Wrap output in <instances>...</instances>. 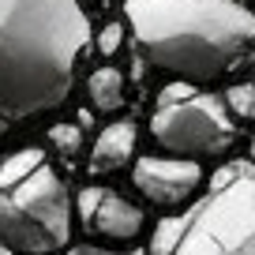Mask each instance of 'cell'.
Segmentation results:
<instances>
[{"mask_svg": "<svg viewBox=\"0 0 255 255\" xmlns=\"http://www.w3.org/2000/svg\"><path fill=\"white\" fill-rule=\"evenodd\" d=\"M87 45L79 0H0V143L72 98Z\"/></svg>", "mask_w": 255, "mask_h": 255, "instance_id": "6da1fadb", "label": "cell"}, {"mask_svg": "<svg viewBox=\"0 0 255 255\" xmlns=\"http://www.w3.org/2000/svg\"><path fill=\"white\" fill-rule=\"evenodd\" d=\"M135 49L180 83H218L255 56V11L244 0H124Z\"/></svg>", "mask_w": 255, "mask_h": 255, "instance_id": "7a4b0ae2", "label": "cell"}, {"mask_svg": "<svg viewBox=\"0 0 255 255\" xmlns=\"http://www.w3.org/2000/svg\"><path fill=\"white\" fill-rule=\"evenodd\" d=\"M150 255H255V161L218 169L191 207L161 218Z\"/></svg>", "mask_w": 255, "mask_h": 255, "instance_id": "3957f363", "label": "cell"}, {"mask_svg": "<svg viewBox=\"0 0 255 255\" xmlns=\"http://www.w3.org/2000/svg\"><path fill=\"white\" fill-rule=\"evenodd\" d=\"M72 240V199L38 146L0 158V244L19 255H60Z\"/></svg>", "mask_w": 255, "mask_h": 255, "instance_id": "277c9868", "label": "cell"}, {"mask_svg": "<svg viewBox=\"0 0 255 255\" xmlns=\"http://www.w3.org/2000/svg\"><path fill=\"white\" fill-rule=\"evenodd\" d=\"M150 139L176 158H222L237 143V117L222 94L195 90V83H173L150 113Z\"/></svg>", "mask_w": 255, "mask_h": 255, "instance_id": "5b68a950", "label": "cell"}, {"mask_svg": "<svg viewBox=\"0 0 255 255\" xmlns=\"http://www.w3.org/2000/svg\"><path fill=\"white\" fill-rule=\"evenodd\" d=\"M131 184L143 195L146 203L161 210H180L188 203H195L203 195V165L195 158H161V154H143L135 158V169H131Z\"/></svg>", "mask_w": 255, "mask_h": 255, "instance_id": "8992f818", "label": "cell"}, {"mask_svg": "<svg viewBox=\"0 0 255 255\" xmlns=\"http://www.w3.org/2000/svg\"><path fill=\"white\" fill-rule=\"evenodd\" d=\"M75 214H79V225L87 229V237L105 240V244H131L146 225L143 207H135L117 188H102V184H90L79 191Z\"/></svg>", "mask_w": 255, "mask_h": 255, "instance_id": "52a82bcc", "label": "cell"}, {"mask_svg": "<svg viewBox=\"0 0 255 255\" xmlns=\"http://www.w3.org/2000/svg\"><path fill=\"white\" fill-rule=\"evenodd\" d=\"M135 124L131 120H113L102 128V135L94 139L90 150V173L94 176H109L117 169H124L128 161L135 158Z\"/></svg>", "mask_w": 255, "mask_h": 255, "instance_id": "ba28073f", "label": "cell"}, {"mask_svg": "<svg viewBox=\"0 0 255 255\" xmlns=\"http://www.w3.org/2000/svg\"><path fill=\"white\" fill-rule=\"evenodd\" d=\"M87 98H90V109L109 117L124 105V75L117 68H94L87 79Z\"/></svg>", "mask_w": 255, "mask_h": 255, "instance_id": "9c48e42d", "label": "cell"}, {"mask_svg": "<svg viewBox=\"0 0 255 255\" xmlns=\"http://www.w3.org/2000/svg\"><path fill=\"white\" fill-rule=\"evenodd\" d=\"M49 143H53V150L60 154L64 161H72L83 154V131L79 124H53L49 128Z\"/></svg>", "mask_w": 255, "mask_h": 255, "instance_id": "30bf717a", "label": "cell"}, {"mask_svg": "<svg viewBox=\"0 0 255 255\" xmlns=\"http://www.w3.org/2000/svg\"><path fill=\"white\" fill-rule=\"evenodd\" d=\"M222 98H225V105H229V113L237 120H255V87L252 83H233Z\"/></svg>", "mask_w": 255, "mask_h": 255, "instance_id": "8fae6325", "label": "cell"}, {"mask_svg": "<svg viewBox=\"0 0 255 255\" xmlns=\"http://www.w3.org/2000/svg\"><path fill=\"white\" fill-rule=\"evenodd\" d=\"M120 41H124V26H120V23H109L102 34H98V53H102V56H113V53L120 49Z\"/></svg>", "mask_w": 255, "mask_h": 255, "instance_id": "7c38bea8", "label": "cell"}, {"mask_svg": "<svg viewBox=\"0 0 255 255\" xmlns=\"http://www.w3.org/2000/svg\"><path fill=\"white\" fill-rule=\"evenodd\" d=\"M60 255H124V252H113V248H90V244H79V248H64Z\"/></svg>", "mask_w": 255, "mask_h": 255, "instance_id": "4fadbf2b", "label": "cell"}]
</instances>
